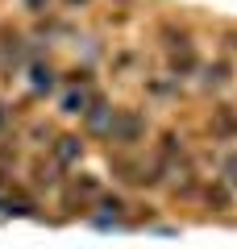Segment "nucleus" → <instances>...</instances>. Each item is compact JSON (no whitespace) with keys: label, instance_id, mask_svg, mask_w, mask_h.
<instances>
[{"label":"nucleus","instance_id":"1","mask_svg":"<svg viewBox=\"0 0 237 249\" xmlns=\"http://www.w3.org/2000/svg\"><path fill=\"white\" fill-rule=\"evenodd\" d=\"M141 133H146V116H141L138 108H121V112H113V121H108V137H113L117 145L141 142Z\"/></svg>","mask_w":237,"mask_h":249},{"label":"nucleus","instance_id":"2","mask_svg":"<svg viewBox=\"0 0 237 249\" xmlns=\"http://www.w3.org/2000/svg\"><path fill=\"white\" fill-rule=\"evenodd\" d=\"M212 129H217V137H225V142H229V137L237 133V112H233V108H220V112H217V124H212Z\"/></svg>","mask_w":237,"mask_h":249},{"label":"nucleus","instance_id":"3","mask_svg":"<svg viewBox=\"0 0 237 249\" xmlns=\"http://www.w3.org/2000/svg\"><path fill=\"white\" fill-rule=\"evenodd\" d=\"M59 158H62V162L83 158V145H79V137H62V142H59Z\"/></svg>","mask_w":237,"mask_h":249},{"label":"nucleus","instance_id":"4","mask_svg":"<svg viewBox=\"0 0 237 249\" xmlns=\"http://www.w3.org/2000/svg\"><path fill=\"white\" fill-rule=\"evenodd\" d=\"M225 178H229V183H233V187H237V154H233V158H229V162H225Z\"/></svg>","mask_w":237,"mask_h":249}]
</instances>
